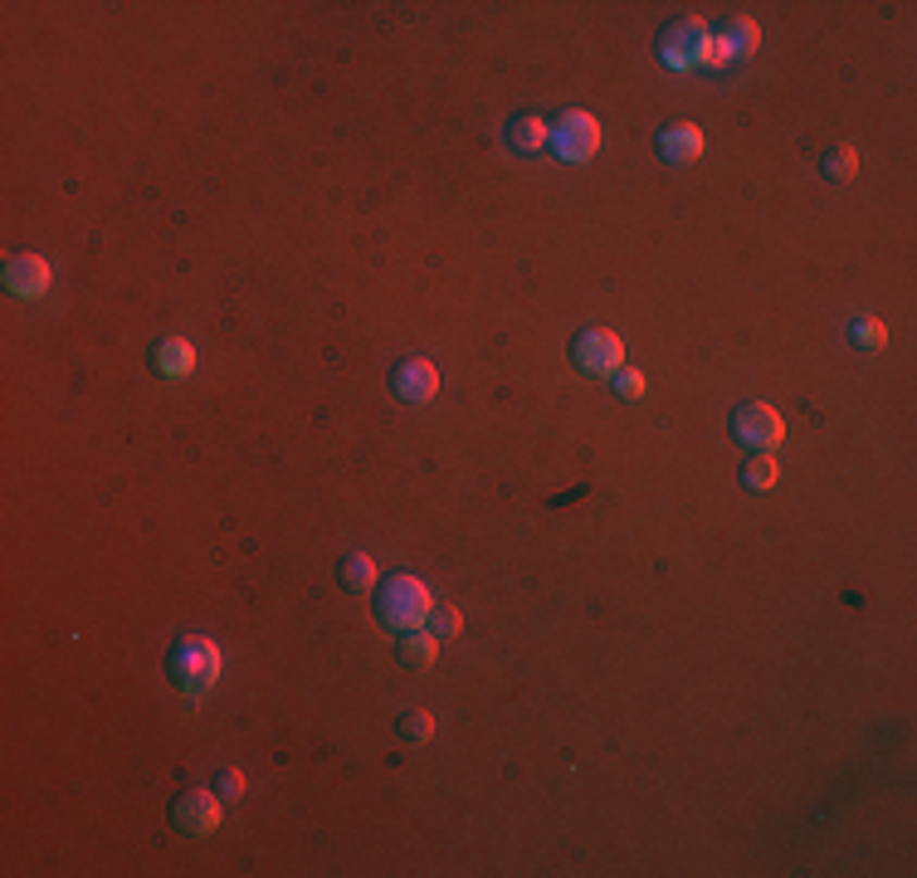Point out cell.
I'll use <instances>...</instances> for the list:
<instances>
[{
    "instance_id": "obj_17",
    "label": "cell",
    "mask_w": 917,
    "mask_h": 878,
    "mask_svg": "<svg viewBox=\"0 0 917 878\" xmlns=\"http://www.w3.org/2000/svg\"><path fill=\"white\" fill-rule=\"evenodd\" d=\"M854 171H859V151L844 147V143L830 147V151L820 157V176H825V181H854Z\"/></svg>"
},
{
    "instance_id": "obj_15",
    "label": "cell",
    "mask_w": 917,
    "mask_h": 878,
    "mask_svg": "<svg viewBox=\"0 0 917 878\" xmlns=\"http://www.w3.org/2000/svg\"><path fill=\"white\" fill-rule=\"evenodd\" d=\"M781 483V469H776V454H752L742 463V489L747 493H771Z\"/></svg>"
},
{
    "instance_id": "obj_8",
    "label": "cell",
    "mask_w": 917,
    "mask_h": 878,
    "mask_svg": "<svg viewBox=\"0 0 917 878\" xmlns=\"http://www.w3.org/2000/svg\"><path fill=\"white\" fill-rule=\"evenodd\" d=\"M391 396L400 406H430L439 396V371L430 357H400L391 367Z\"/></svg>"
},
{
    "instance_id": "obj_16",
    "label": "cell",
    "mask_w": 917,
    "mask_h": 878,
    "mask_svg": "<svg viewBox=\"0 0 917 878\" xmlns=\"http://www.w3.org/2000/svg\"><path fill=\"white\" fill-rule=\"evenodd\" d=\"M337 581L347 585V591H371V585H376V561H371L367 552H351V557L337 561Z\"/></svg>"
},
{
    "instance_id": "obj_22",
    "label": "cell",
    "mask_w": 917,
    "mask_h": 878,
    "mask_svg": "<svg viewBox=\"0 0 917 878\" xmlns=\"http://www.w3.org/2000/svg\"><path fill=\"white\" fill-rule=\"evenodd\" d=\"M610 381H615V396H620V400H640L644 396V376L634 367H620Z\"/></svg>"
},
{
    "instance_id": "obj_7",
    "label": "cell",
    "mask_w": 917,
    "mask_h": 878,
    "mask_svg": "<svg viewBox=\"0 0 917 878\" xmlns=\"http://www.w3.org/2000/svg\"><path fill=\"white\" fill-rule=\"evenodd\" d=\"M220 815H225V801L215 791H181L171 801V830L176 834H215L220 830Z\"/></svg>"
},
{
    "instance_id": "obj_21",
    "label": "cell",
    "mask_w": 917,
    "mask_h": 878,
    "mask_svg": "<svg viewBox=\"0 0 917 878\" xmlns=\"http://www.w3.org/2000/svg\"><path fill=\"white\" fill-rule=\"evenodd\" d=\"M210 791H215V795H220V801H225V805H235L239 795H245V771H235V766H230V771H220Z\"/></svg>"
},
{
    "instance_id": "obj_13",
    "label": "cell",
    "mask_w": 917,
    "mask_h": 878,
    "mask_svg": "<svg viewBox=\"0 0 917 878\" xmlns=\"http://www.w3.org/2000/svg\"><path fill=\"white\" fill-rule=\"evenodd\" d=\"M152 367L161 376H190L196 371V347H190L186 337H166L152 347Z\"/></svg>"
},
{
    "instance_id": "obj_12",
    "label": "cell",
    "mask_w": 917,
    "mask_h": 878,
    "mask_svg": "<svg viewBox=\"0 0 917 878\" xmlns=\"http://www.w3.org/2000/svg\"><path fill=\"white\" fill-rule=\"evenodd\" d=\"M547 137H552V127L542 123L537 113H518L508 123V147L518 151V157H537V151L547 147Z\"/></svg>"
},
{
    "instance_id": "obj_3",
    "label": "cell",
    "mask_w": 917,
    "mask_h": 878,
    "mask_svg": "<svg viewBox=\"0 0 917 878\" xmlns=\"http://www.w3.org/2000/svg\"><path fill=\"white\" fill-rule=\"evenodd\" d=\"M728 435L747 454H776V444L785 440V420L771 406H761V400H742L728 416Z\"/></svg>"
},
{
    "instance_id": "obj_20",
    "label": "cell",
    "mask_w": 917,
    "mask_h": 878,
    "mask_svg": "<svg viewBox=\"0 0 917 878\" xmlns=\"http://www.w3.org/2000/svg\"><path fill=\"white\" fill-rule=\"evenodd\" d=\"M396 732L406 737V742H430V737H435V718H430L425 708H416V713H406V718L396 722Z\"/></svg>"
},
{
    "instance_id": "obj_4",
    "label": "cell",
    "mask_w": 917,
    "mask_h": 878,
    "mask_svg": "<svg viewBox=\"0 0 917 878\" xmlns=\"http://www.w3.org/2000/svg\"><path fill=\"white\" fill-rule=\"evenodd\" d=\"M708 20L703 15H679V20H669V25L659 29V39H654V54H659V64L664 69H698V54H703V45H708Z\"/></svg>"
},
{
    "instance_id": "obj_10",
    "label": "cell",
    "mask_w": 917,
    "mask_h": 878,
    "mask_svg": "<svg viewBox=\"0 0 917 878\" xmlns=\"http://www.w3.org/2000/svg\"><path fill=\"white\" fill-rule=\"evenodd\" d=\"M654 151H659L669 166H689V161L703 157V133L693 123H669V127H659V137H654Z\"/></svg>"
},
{
    "instance_id": "obj_5",
    "label": "cell",
    "mask_w": 917,
    "mask_h": 878,
    "mask_svg": "<svg viewBox=\"0 0 917 878\" xmlns=\"http://www.w3.org/2000/svg\"><path fill=\"white\" fill-rule=\"evenodd\" d=\"M567 357L581 376H615V371L624 367V342L615 337L610 327H581L577 337H571Z\"/></svg>"
},
{
    "instance_id": "obj_14",
    "label": "cell",
    "mask_w": 917,
    "mask_h": 878,
    "mask_svg": "<svg viewBox=\"0 0 917 878\" xmlns=\"http://www.w3.org/2000/svg\"><path fill=\"white\" fill-rule=\"evenodd\" d=\"M396 659L406 664V669H430V664L439 659V640L425 630V625H420V630H406L396 644Z\"/></svg>"
},
{
    "instance_id": "obj_19",
    "label": "cell",
    "mask_w": 917,
    "mask_h": 878,
    "mask_svg": "<svg viewBox=\"0 0 917 878\" xmlns=\"http://www.w3.org/2000/svg\"><path fill=\"white\" fill-rule=\"evenodd\" d=\"M425 630L435 634V640H449V634L463 630V615L455 610V605H435V610L425 615Z\"/></svg>"
},
{
    "instance_id": "obj_1",
    "label": "cell",
    "mask_w": 917,
    "mask_h": 878,
    "mask_svg": "<svg viewBox=\"0 0 917 878\" xmlns=\"http://www.w3.org/2000/svg\"><path fill=\"white\" fill-rule=\"evenodd\" d=\"M371 610H376V620L386 625V630L406 634V630L425 625V615L435 610V595H430V585L420 577H410V571H391V577H381Z\"/></svg>"
},
{
    "instance_id": "obj_18",
    "label": "cell",
    "mask_w": 917,
    "mask_h": 878,
    "mask_svg": "<svg viewBox=\"0 0 917 878\" xmlns=\"http://www.w3.org/2000/svg\"><path fill=\"white\" fill-rule=\"evenodd\" d=\"M850 342H854L859 351H879L883 342H889V327H883L879 318H854V322H850Z\"/></svg>"
},
{
    "instance_id": "obj_6",
    "label": "cell",
    "mask_w": 917,
    "mask_h": 878,
    "mask_svg": "<svg viewBox=\"0 0 917 878\" xmlns=\"http://www.w3.org/2000/svg\"><path fill=\"white\" fill-rule=\"evenodd\" d=\"M547 147L557 151L561 161H591L600 151V123L591 113H581V108H567V113L557 118V127H552Z\"/></svg>"
},
{
    "instance_id": "obj_9",
    "label": "cell",
    "mask_w": 917,
    "mask_h": 878,
    "mask_svg": "<svg viewBox=\"0 0 917 878\" xmlns=\"http://www.w3.org/2000/svg\"><path fill=\"white\" fill-rule=\"evenodd\" d=\"M0 284L15 293V298H45L49 293V264L39 255H10L5 269H0Z\"/></svg>"
},
{
    "instance_id": "obj_11",
    "label": "cell",
    "mask_w": 917,
    "mask_h": 878,
    "mask_svg": "<svg viewBox=\"0 0 917 878\" xmlns=\"http://www.w3.org/2000/svg\"><path fill=\"white\" fill-rule=\"evenodd\" d=\"M718 45L728 49V59H732V64H742V59H752V54H757V45H761V29H757V20H747V15H732L728 25L718 29Z\"/></svg>"
},
{
    "instance_id": "obj_2",
    "label": "cell",
    "mask_w": 917,
    "mask_h": 878,
    "mask_svg": "<svg viewBox=\"0 0 917 878\" xmlns=\"http://www.w3.org/2000/svg\"><path fill=\"white\" fill-rule=\"evenodd\" d=\"M220 669H225V654H220V644L210 640V634H181V640L166 650L171 689L190 693V698H200L206 689H215Z\"/></svg>"
}]
</instances>
